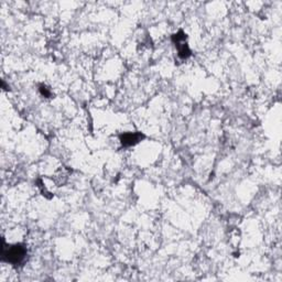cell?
Segmentation results:
<instances>
[{"instance_id": "6da1fadb", "label": "cell", "mask_w": 282, "mask_h": 282, "mask_svg": "<svg viewBox=\"0 0 282 282\" xmlns=\"http://www.w3.org/2000/svg\"><path fill=\"white\" fill-rule=\"evenodd\" d=\"M27 253L28 251L25 245H10L2 248V260L11 263L12 266H19L26 260Z\"/></svg>"}, {"instance_id": "3957f363", "label": "cell", "mask_w": 282, "mask_h": 282, "mask_svg": "<svg viewBox=\"0 0 282 282\" xmlns=\"http://www.w3.org/2000/svg\"><path fill=\"white\" fill-rule=\"evenodd\" d=\"M145 136L140 132H125L120 136V142L124 147H132L139 143Z\"/></svg>"}, {"instance_id": "277c9868", "label": "cell", "mask_w": 282, "mask_h": 282, "mask_svg": "<svg viewBox=\"0 0 282 282\" xmlns=\"http://www.w3.org/2000/svg\"><path fill=\"white\" fill-rule=\"evenodd\" d=\"M40 92H41V94H42L44 97H50L51 96V91L48 89L47 86L41 85L40 86Z\"/></svg>"}, {"instance_id": "7a4b0ae2", "label": "cell", "mask_w": 282, "mask_h": 282, "mask_svg": "<svg viewBox=\"0 0 282 282\" xmlns=\"http://www.w3.org/2000/svg\"><path fill=\"white\" fill-rule=\"evenodd\" d=\"M172 41L175 44V48L178 49V55L180 58L186 60L191 57V50H189L187 42V34L182 30L172 35Z\"/></svg>"}]
</instances>
